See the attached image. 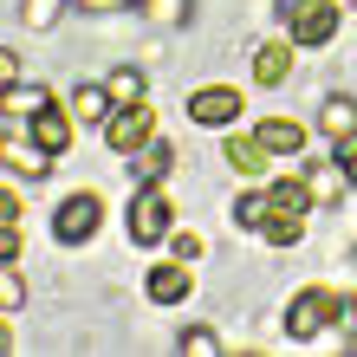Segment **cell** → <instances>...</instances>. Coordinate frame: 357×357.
Here are the masks:
<instances>
[{"label": "cell", "mask_w": 357, "mask_h": 357, "mask_svg": "<svg viewBox=\"0 0 357 357\" xmlns=\"http://www.w3.org/2000/svg\"><path fill=\"white\" fill-rule=\"evenodd\" d=\"M182 351H188V357H215V351H221V338H215L208 325H188V331H182Z\"/></svg>", "instance_id": "cell-23"}, {"label": "cell", "mask_w": 357, "mask_h": 357, "mask_svg": "<svg viewBox=\"0 0 357 357\" xmlns=\"http://www.w3.org/2000/svg\"><path fill=\"white\" fill-rule=\"evenodd\" d=\"M0 162H7L13 176H46V169H52V150H46L39 137H20V130H7V137H0Z\"/></svg>", "instance_id": "cell-6"}, {"label": "cell", "mask_w": 357, "mask_h": 357, "mask_svg": "<svg viewBox=\"0 0 357 357\" xmlns=\"http://www.w3.org/2000/svg\"><path fill=\"white\" fill-rule=\"evenodd\" d=\"M254 137L266 143L273 156H299V150H305V123H292V117H266Z\"/></svg>", "instance_id": "cell-8"}, {"label": "cell", "mask_w": 357, "mask_h": 357, "mask_svg": "<svg viewBox=\"0 0 357 357\" xmlns=\"http://www.w3.org/2000/svg\"><path fill=\"white\" fill-rule=\"evenodd\" d=\"M111 104H117L111 85H78L72 91V117L78 123H111Z\"/></svg>", "instance_id": "cell-11"}, {"label": "cell", "mask_w": 357, "mask_h": 357, "mask_svg": "<svg viewBox=\"0 0 357 357\" xmlns=\"http://www.w3.org/2000/svg\"><path fill=\"white\" fill-rule=\"evenodd\" d=\"M26 123H33V137H39V143H46V150H52V156H59V150H66V143H72V123H66V117H59V111H52V104H39V111H33Z\"/></svg>", "instance_id": "cell-13"}, {"label": "cell", "mask_w": 357, "mask_h": 357, "mask_svg": "<svg viewBox=\"0 0 357 357\" xmlns=\"http://www.w3.org/2000/svg\"><path fill=\"white\" fill-rule=\"evenodd\" d=\"M39 104H46V85H26V78L0 91V111H7V117H33Z\"/></svg>", "instance_id": "cell-16"}, {"label": "cell", "mask_w": 357, "mask_h": 357, "mask_svg": "<svg viewBox=\"0 0 357 357\" xmlns=\"http://www.w3.org/2000/svg\"><path fill=\"white\" fill-rule=\"evenodd\" d=\"M104 85H111V98H117V104H143V72H137V66H117Z\"/></svg>", "instance_id": "cell-19"}, {"label": "cell", "mask_w": 357, "mask_h": 357, "mask_svg": "<svg viewBox=\"0 0 357 357\" xmlns=\"http://www.w3.org/2000/svg\"><path fill=\"white\" fill-rule=\"evenodd\" d=\"M7 85H20V52L0 46V91H7Z\"/></svg>", "instance_id": "cell-25"}, {"label": "cell", "mask_w": 357, "mask_h": 357, "mask_svg": "<svg viewBox=\"0 0 357 357\" xmlns=\"http://www.w3.org/2000/svg\"><path fill=\"white\" fill-rule=\"evenodd\" d=\"M234 111H241V91H227V85H208V91L188 98V117L195 123H234Z\"/></svg>", "instance_id": "cell-7"}, {"label": "cell", "mask_w": 357, "mask_h": 357, "mask_svg": "<svg viewBox=\"0 0 357 357\" xmlns=\"http://www.w3.org/2000/svg\"><path fill=\"white\" fill-rule=\"evenodd\" d=\"M85 13H117V7H137V0H78Z\"/></svg>", "instance_id": "cell-28"}, {"label": "cell", "mask_w": 357, "mask_h": 357, "mask_svg": "<svg viewBox=\"0 0 357 357\" xmlns=\"http://www.w3.org/2000/svg\"><path fill=\"white\" fill-rule=\"evenodd\" d=\"M266 156H273V150H266L260 137H227V162H234L241 176H260V169H266Z\"/></svg>", "instance_id": "cell-15"}, {"label": "cell", "mask_w": 357, "mask_h": 357, "mask_svg": "<svg viewBox=\"0 0 357 357\" xmlns=\"http://www.w3.org/2000/svg\"><path fill=\"white\" fill-rule=\"evenodd\" d=\"M59 7H66V0H26V7H20V20H26L33 33H46L52 20H59Z\"/></svg>", "instance_id": "cell-21"}, {"label": "cell", "mask_w": 357, "mask_h": 357, "mask_svg": "<svg viewBox=\"0 0 357 357\" xmlns=\"http://www.w3.org/2000/svg\"><path fill=\"white\" fill-rule=\"evenodd\" d=\"M338 292H325V286H312V292H299V299L286 305V331L292 338H312V331H325L331 319H338Z\"/></svg>", "instance_id": "cell-4"}, {"label": "cell", "mask_w": 357, "mask_h": 357, "mask_svg": "<svg viewBox=\"0 0 357 357\" xmlns=\"http://www.w3.org/2000/svg\"><path fill=\"white\" fill-rule=\"evenodd\" d=\"M176 260H202V234H176Z\"/></svg>", "instance_id": "cell-27"}, {"label": "cell", "mask_w": 357, "mask_h": 357, "mask_svg": "<svg viewBox=\"0 0 357 357\" xmlns=\"http://www.w3.org/2000/svg\"><path fill=\"white\" fill-rule=\"evenodd\" d=\"M7 344H13V338H7V325H0V351H7Z\"/></svg>", "instance_id": "cell-30"}, {"label": "cell", "mask_w": 357, "mask_h": 357, "mask_svg": "<svg viewBox=\"0 0 357 357\" xmlns=\"http://www.w3.org/2000/svg\"><path fill=\"white\" fill-rule=\"evenodd\" d=\"M344 182H351V176H344V162L331 156V162H319V169L305 176V195H312V202H338V195H344Z\"/></svg>", "instance_id": "cell-14"}, {"label": "cell", "mask_w": 357, "mask_h": 357, "mask_svg": "<svg viewBox=\"0 0 357 357\" xmlns=\"http://www.w3.org/2000/svg\"><path fill=\"white\" fill-rule=\"evenodd\" d=\"M162 234H176V221H169V202H162V188L156 182H137V202H130V241H162Z\"/></svg>", "instance_id": "cell-2"}, {"label": "cell", "mask_w": 357, "mask_h": 357, "mask_svg": "<svg viewBox=\"0 0 357 357\" xmlns=\"http://www.w3.org/2000/svg\"><path fill=\"white\" fill-rule=\"evenodd\" d=\"M104 137H111V150L137 156L143 143L156 137V111H150V104H117V111H111V123H104Z\"/></svg>", "instance_id": "cell-3"}, {"label": "cell", "mask_w": 357, "mask_h": 357, "mask_svg": "<svg viewBox=\"0 0 357 357\" xmlns=\"http://www.w3.org/2000/svg\"><path fill=\"white\" fill-rule=\"evenodd\" d=\"M266 215H273V188H254V195L234 202V221L241 227H266Z\"/></svg>", "instance_id": "cell-17"}, {"label": "cell", "mask_w": 357, "mask_h": 357, "mask_svg": "<svg viewBox=\"0 0 357 357\" xmlns=\"http://www.w3.org/2000/svg\"><path fill=\"white\" fill-rule=\"evenodd\" d=\"M338 162H344V176L357 182V130H351V137H338Z\"/></svg>", "instance_id": "cell-24"}, {"label": "cell", "mask_w": 357, "mask_h": 357, "mask_svg": "<svg viewBox=\"0 0 357 357\" xmlns=\"http://www.w3.org/2000/svg\"><path fill=\"white\" fill-rule=\"evenodd\" d=\"M286 72H292V39H266V46L254 52V78L260 85H280Z\"/></svg>", "instance_id": "cell-10"}, {"label": "cell", "mask_w": 357, "mask_h": 357, "mask_svg": "<svg viewBox=\"0 0 357 357\" xmlns=\"http://www.w3.org/2000/svg\"><path fill=\"white\" fill-rule=\"evenodd\" d=\"M169 162H176V150L150 137V143H143V150L130 156V176H137V182H162V176H169Z\"/></svg>", "instance_id": "cell-12"}, {"label": "cell", "mask_w": 357, "mask_h": 357, "mask_svg": "<svg viewBox=\"0 0 357 357\" xmlns=\"http://www.w3.org/2000/svg\"><path fill=\"white\" fill-rule=\"evenodd\" d=\"M0 221H20V195L13 188H0Z\"/></svg>", "instance_id": "cell-29"}, {"label": "cell", "mask_w": 357, "mask_h": 357, "mask_svg": "<svg viewBox=\"0 0 357 357\" xmlns=\"http://www.w3.org/2000/svg\"><path fill=\"white\" fill-rule=\"evenodd\" d=\"M13 305H26V280H20V273L0 260V312H13Z\"/></svg>", "instance_id": "cell-20"}, {"label": "cell", "mask_w": 357, "mask_h": 357, "mask_svg": "<svg viewBox=\"0 0 357 357\" xmlns=\"http://www.w3.org/2000/svg\"><path fill=\"white\" fill-rule=\"evenodd\" d=\"M280 20H286V33L299 46H325L338 33V7L331 0H280Z\"/></svg>", "instance_id": "cell-1"}, {"label": "cell", "mask_w": 357, "mask_h": 357, "mask_svg": "<svg viewBox=\"0 0 357 357\" xmlns=\"http://www.w3.org/2000/svg\"><path fill=\"white\" fill-rule=\"evenodd\" d=\"M98 221H104V202L85 188V195H66V202H59L52 234H59V241H91V234H98Z\"/></svg>", "instance_id": "cell-5"}, {"label": "cell", "mask_w": 357, "mask_h": 357, "mask_svg": "<svg viewBox=\"0 0 357 357\" xmlns=\"http://www.w3.org/2000/svg\"><path fill=\"white\" fill-rule=\"evenodd\" d=\"M143 13H150L156 26H182V20H188V0H143Z\"/></svg>", "instance_id": "cell-22"}, {"label": "cell", "mask_w": 357, "mask_h": 357, "mask_svg": "<svg viewBox=\"0 0 357 357\" xmlns=\"http://www.w3.org/2000/svg\"><path fill=\"white\" fill-rule=\"evenodd\" d=\"M13 254H20V227L0 221V260H13Z\"/></svg>", "instance_id": "cell-26"}, {"label": "cell", "mask_w": 357, "mask_h": 357, "mask_svg": "<svg viewBox=\"0 0 357 357\" xmlns=\"http://www.w3.org/2000/svg\"><path fill=\"white\" fill-rule=\"evenodd\" d=\"M319 123H325L331 137H351V130H357V104H351V98H331L325 111H319Z\"/></svg>", "instance_id": "cell-18"}, {"label": "cell", "mask_w": 357, "mask_h": 357, "mask_svg": "<svg viewBox=\"0 0 357 357\" xmlns=\"http://www.w3.org/2000/svg\"><path fill=\"white\" fill-rule=\"evenodd\" d=\"M188 286H195V273H188L182 260H169V266H156V273H150V299H156V305L188 299Z\"/></svg>", "instance_id": "cell-9"}]
</instances>
